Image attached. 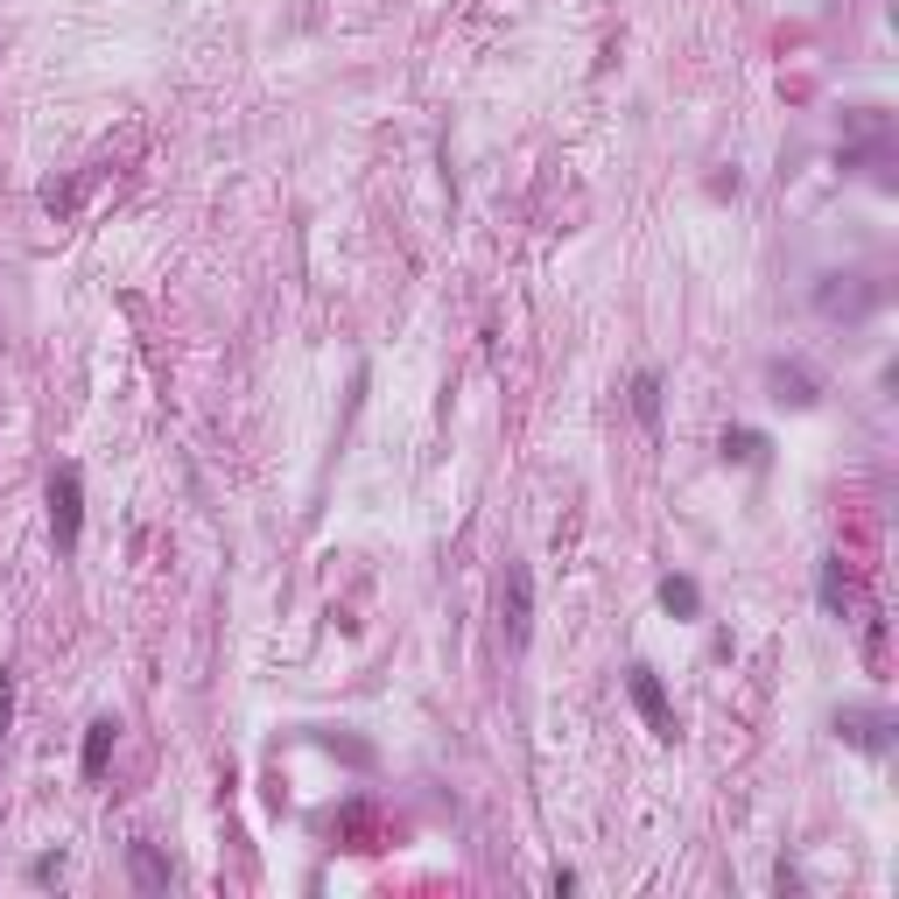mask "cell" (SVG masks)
Returning <instances> with one entry per match:
<instances>
[{
    "label": "cell",
    "instance_id": "30bf717a",
    "mask_svg": "<svg viewBox=\"0 0 899 899\" xmlns=\"http://www.w3.org/2000/svg\"><path fill=\"white\" fill-rule=\"evenodd\" d=\"M844 598H850V590H844V563H822V604L844 611Z\"/></svg>",
    "mask_w": 899,
    "mask_h": 899
},
{
    "label": "cell",
    "instance_id": "277c9868",
    "mask_svg": "<svg viewBox=\"0 0 899 899\" xmlns=\"http://www.w3.org/2000/svg\"><path fill=\"white\" fill-rule=\"evenodd\" d=\"M836 731H844L850 745H865V752H878V745H886V717H878V710H844V717H836Z\"/></svg>",
    "mask_w": 899,
    "mask_h": 899
},
{
    "label": "cell",
    "instance_id": "9c48e42d",
    "mask_svg": "<svg viewBox=\"0 0 899 899\" xmlns=\"http://www.w3.org/2000/svg\"><path fill=\"white\" fill-rule=\"evenodd\" d=\"M133 886H148V892H162L169 886V871H162V857L148 850V844H133Z\"/></svg>",
    "mask_w": 899,
    "mask_h": 899
},
{
    "label": "cell",
    "instance_id": "5b68a950",
    "mask_svg": "<svg viewBox=\"0 0 899 899\" xmlns=\"http://www.w3.org/2000/svg\"><path fill=\"white\" fill-rule=\"evenodd\" d=\"M113 738H120V724H113V717H99V724L85 731V780H99V773H106V759H113Z\"/></svg>",
    "mask_w": 899,
    "mask_h": 899
},
{
    "label": "cell",
    "instance_id": "8992f818",
    "mask_svg": "<svg viewBox=\"0 0 899 899\" xmlns=\"http://www.w3.org/2000/svg\"><path fill=\"white\" fill-rule=\"evenodd\" d=\"M661 604L675 611V619H696V611H703V590L688 584V577H667V584H661Z\"/></svg>",
    "mask_w": 899,
    "mask_h": 899
},
{
    "label": "cell",
    "instance_id": "8fae6325",
    "mask_svg": "<svg viewBox=\"0 0 899 899\" xmlns=\"http://www.w3.org/2000/svg\"><path fill=\"white\" fill-rule=\"evenodd\" d=\"M724 450H731V457H759V450H767V443H759L752 429H738V436H724Z\"/></svg>",
    "mask_w": 899,
    "mask_h": 899
},
{
    "label": "cell",
    "instance_id": "7c38bea8",
    "mask_svg": "<svg viewBox=\"0 0 899 899\" xmlns=\"http://www.w3.org/2000/svg\"><path fill=\"white\" fill-rule=\"evenodd\" d=\"M8 724H14V675H0V738H8Z\"/></svg>",
    "mask_w": 899,
    "mask_h": 899
},
{
    "label": "cell",
    "instance_id": "3957f363",
    "mask_svg": "<svg viewBox=\"0 0 899 899\" xmlns=\"http://www.w3.org/2000/svg\"><path fill=\"white\" fill-rule=\"evenodd\" d=\"M625 688H633V703H640V717H646V731H654V738H675V731H682L675 710H667V688H661V675H654L646 661L625 667Z\"/></svg>",
    "mask_w": 899,
    "mask_h": 899
},
{
    "label": "cell",
    "instance_id": "6da1fadb",
    "mask_svg": "<svg viewBox=\"0 0 899 899\" xmlns=\"http://www.w3.org/2000/svg\"><path fill=\"white\" fill-rule=\"evenodd\" d=\"M78 527H85V478H78V464H56L50 471V542H56V556L78 548Z\"/></svg>",
    "mask_w": 899,
    "mask_h": 899
},
{
    "label": "cell",
    "instance_id": "52a82bcc",
    "mask_svg": "<svg viewBox=\"0 0 899 899\" xmlns=\"http://www.w3.org/2000/svg\"><path fill=\"white\" fill-rule=\"evenodd\" d=\"M633 415H640L646 429L661 422V373H640V379H633Z\"/></svg>",
    "mask_w": 899,
    "mask_h": 899
},
{
    "label": "cell",
    "instance_id": "ba28073f",
    "mask_svg": "<svg viewBox=\"0 0 899 899\" xmlns=\"http://www.w3.org/2000/svg\"><path fill=\"white\" fill-rule=\"evenodd\" d=\"M773 400H794V408H809V400H815V379L809 373H794V366H773Z\"/></svg>",
    "mask_w": 899,
    "mask_h": 899
},
{
    "label": "cell",
    "instance_id": "7a4b0ae2",
    "mask_svg": "<svg viewBox=\"0 0 899 899\" xmlns=\"http://www.w3.org/2000/svg\"><path fill=\"white\" fill-rule=\"evenodd\" d=\"M500 633H506V646H527V633H534V577L521 563H506V577H500Z\"/></svg>",
    "mask_w": 899,
    "mask_h": 899
}]
</instances>
